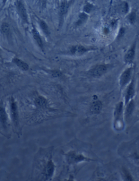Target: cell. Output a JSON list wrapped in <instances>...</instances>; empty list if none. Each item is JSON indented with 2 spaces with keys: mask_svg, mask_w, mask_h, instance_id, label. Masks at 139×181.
<instances>
[{
  "mask_svg": "<svg viewBox=\"0 0 139 181\" xmlns=\"http://www.w3.org/2000/svg\"><path fill=\"white\" fill-rule=\"evenodd\" d=\"M87 18H88V15L86 14V13H80L79 15V20L77 21V25L80 26V25H82L83 23H84L86 20Z\"/></svg>",
  "mask_w": 139,
  "mask_h": 181,
  "instance_id": "ac0fdd59",
  "label": "cell"
},
{
  "mask_svg": "<svg viewBox=\"0 0 139 181\" xmlns=\"http://www.w3.org/2000/svg\"><path fill=\"white\" fill-rule=\"evenodd\" d=\"M0 121L3 126H6L7 121V115L5 109L0 106Z\"/></svg>",
  "mask_w": 139,
  "mask_h": 181,
  "instance_id": "9a60e30c",
  "label": "cell"
},
{
  "mask_svg": "<svg viewBox=\"0 0 139 181\" xmlns=\"http://www.w3.org/2000/svg\"><path fill=\"white\" fill-rule=\"evenodd\" d=\"M40 2L43 3V5H45L46 2V1H47V0H40Z\"/></svg>",
  "mask_w": 139,
  "mask_h": 181,
  "instance_id": "cb8c5ba5",
  "label": "cell"
},
{
  "mask_svg": "<svg viewBox=\"0 0 139 181\" xmlns=\"http://www.w3.org/2000/svg\"><path fill=\"white\" fill-rule=\"evenodd\" d=\"M40 25L41 28L43 29V32L48 35L49 34V30L48 26L46 24V23L44 21H40Z\"/></svg>",
  "mask_w": 139,
  "mask_h": 181,
  "instance_id": "ffe728a7",
  "label": "cell"
},
{
  "mask_svg": "<svg viewBox=\"0 0 139 181\" xmlns=\"http://www.w3.org/2000/svg\"><path fill=\"white\" fill-rule=\"evenodd\" d=\"M123 102H119L116 105L113 112V127L116 130H121L124 127Z\"/></svg>",
  "mask_w": 139,
  "mask_h": 181,
  "instance_id": "6da1fadb",
  "label": "cell"
},
{
  "mask_svg": "<svg viewBox=\"0 0 139 181\" xmlns=\"http://www.w3.org/2000/svg\"><path fill=\"white\" fill-rule=\"evenodd\" d=\"M55 167L53 162L52 160H50L47 163L46 168V175L47 178H51L54 173Z\"/></svg>",
  "mask_w": 139,
  "mask_h": 181,
  "instance_id": "8fae6325",
  "label": "cell"
},
{
  "mask_svg": "<svg viewBox=\"0 0 139 181\" xmlns=\"http://www.w3.org/2000/svg\"><path fill=\"white\" fill-rule=\"evenodd\" d=\"M35 103L38 107H44L47 105V101L43 96H39L35 100Z\"/></svg>",
  "mask_w": 139,
  "mask_h": 181,
  "instance_id": "e0dca14e",
  "label": "cell"
},
{
  "mask_svg": "<svg viewBox=\"0 0 139 181\" xmlns=\"http://www.w3.org/2000/svg\"></svg>",
  "mask_w": 139,
  "mask_h": 181,
  "instance_id": "4316f807",
  "label": "cell"
},
{
  "mask_svg": "<svg viewBox=\"0 0 139 181\" xmlns=\"http://www.w3.org/2000/svg\"><path fill=\"white\" fill-rule=\"evenodd\" d=\"M11 114L12 118H13V120L15 123V124H17V119H18L17 107V103H15L13 100L11 101Z\"/></svg>",
  "mask_w": 139,
  "mask_h": 181,
  "instance_id": "7c38bea8",
  "label": "cell"
},
{
  "mask_svg": "<svg viewBox=\"0 0 139 181\" xmlns=\"http://www.w3.org/2000/svg\"><path fill=\"white\" fill-rule=\"evenodd\" d=\"M67 158L68 163L70 164L77 163L80 161L88 160V158H86L82 155L77 154L74 152L68 153L67 154Z\"/></svg>",
  "mask_w": 139,
  "mask_h": 181,
  "instance_id": "5b68a950",
  "label": "cell"
},
{
  "mask_svg": "<svg viewBox=\"0 0 139 181\" xmlns=\"http://www.w3.org/2000/svg\"><path fill=\"white\" fill-rule=\"evenodd\" d=\"M135 84L134 80L131 79L125 89V105H127L128 102L133 99L135 95Z\"/></svg>",
  "mask_w": 139,
  "mask_h": 181,
  "instance_id": "277c9868",
  "label": "cell"
},
{
  "mask_svg": "<svg viewBox=\"0 0 139 181\" xmlns=\"http://www.w3.org/2000/svg\"><path fill=\"white\" fill-rule=\"evenodd\" d=\"M128 19H129V22L131 23H134L135 21L136 20V14H135V13L134 12L131 13V14L129 15V17H128Z\"/></svg>",
  "mask_w": 139,
  "mask_h": 181,
  "instance_id": "7402d4cb",
  "label": "cell"
},
{
  "mask_svg": "<svg viewBox=\"0 0 139 181\" xmlns=\"http://www.w3.org/2000/svg\"><path fill=\"white\" fill-rule=\"evenodd\" d=\"M135 157H136V158L139 159V152L138 153H137V154H136Z\"/></svg>",
  "mask_w": 139,
  "mask_h": 181,
  "instance_id": "d4e9b609",
  "label": "cell"
},
{
  "mask_svg": "<svg viewBox=\"0 0 139 181\" xmlns=\"http://www.w3.org/2000/svg\"><path fill=\"white\" fill-rule=\"evenodd\" d=\"M1 31L2 33L4 34H8L10 31V27L9 26L7 23H3L1 25Z\"/></svg>",
  "mask_w": 139,
  "mask_h": 181,
  "instance_id": "d6986e66",
  "label": "cell"
},
{
  "mask_svg": "<svg viewBox=\"0 0 139 181\" xmlns=\"http://www.w3.org/2000/svg\"><path fill=\"white\" fill-rule=\"evenodd\" d=\"M69 8V4L67 2H62L60 6V16L62 18L67 13Z\"/></svg>",
  "mask_w": 139,
  "mask_h": 181,
  "instance_id": "5bb4252c",
  "label": "cell"
},
{
  "mask_svg": "<svg viewBox=\"0 0 139 181\" xmlns=\"http://www.w3.org/2000/svg\"><path fill=\"white\" fill-rule=\"evenodd\" d=\"M52 75L54 77H59L62 75V73L59 71H54L52 72Z\"/></svg>",
  "mask_w": 139,
  "mask_h": 181,
  "instance_id": "603a6c76",
  "label": "cell"
},
{
  "mask_svg": "<svg viewBox=\"0 0 139 181\" xmlns=\"http://www.w3.org/2000/svg\"><path fill=\"white\" fill-rule=\"evenodd\" d=\"M135 49H136V43H134L131 48L126 52L125 56V62L127 64H131L133 62L135 56Z\"/></svg>",
  "mask_w": 139,
  "mask_h": 181,
  "instance_id": "8992f818",
  "label": "cell"
},
{
  "mask_svg": "<svg viewBox=\"0 0 139 181\" xmlns=\"http://www.w3.org/2000/svg\"><path fill=\"white\" fill-rule=\"evenodd\" d=\"M102 103L97 99H94V101L91 103L90 110L91 113L94 114H99L102 109Z\"/></svg>",
  "mask_w": 139,
  "mask_h": 181,
  "instance_id": "ba28073f",
  "label": "cell"
},
{
  "mask_svg": "<svg viewBox=\"0 0 139 181\" xmlns=\"http://www.w3.org/2000/svg\"><path fill=\"white\" fill-rule=\"evenodd\" d=\"M13 62L23 71H27L29 70V65L23 60H19L18 58H14L13 60Z\"/></svg>",
  "mask_w": 139,
  "mask_h": 181,
  "instance_id": "4fadbf2b",
  "label": "cell"
},
{
  "mask_svg": "<svg viewBox=\"0 0 139 181\" xmlns=\"http://www.w3.org/2000/svg\"><path fill=\"white\" fill-rule=\"evenodd\" d=\"M16 6L17 8V11L19 12V14L20 15L21 17L23 19V20L27 22L28 21H27V12H26V9L25 8L23 3L20 1H17Z\"/></svg>",
  "mask_w": 139,
  "mask_h": 181,
  "instance_id": "30bf717a",
  "label": "cell"
},
{
  "mask_svg": "<svg viewBox=\"0 0 139 181\" xmlns=\"http://www.w3.org/2000/svg\"><path fill=\"white\" fill-rule=\"evenodd\" d=\"M93 8H94V6H92L91 4L88 3L84 6V11L85 13H89L92 10Z\"/></svg>",
  "mask_w": 139,
  "mask_h": 181,
  "instance_id": "44dd1931",
  "label": "cell"
},
{
  "mask_svg": "<svg viewBox=\"0 0 139 181\" xmlns=\"http://www.w3.org/2000/svg\"><path fill=\"white\" fill-rule=\"evenodd\" d=\"M108 71V67L104 64L96 65L89 71V75L95 78H99L105 75Z\"/></svg>",
  "mask_w": 139,
  "mask_h": 181,
  "instance_id": "3957f363",
  "label": "cell"
},
{
  "mask_svg": "<svg viewBox=\"0 0 139 181\" xmlns=\"http://www.w3.org/2000/svg\"><path fill=\"white\" fill-rule=\"evenodd\" d=\"M90 50V48H85L83 45H75L72 46L70 49V52L72 54L81 56Z\"/></svg>",
  "mask_w": 139,
  "mask_h": 181,
  "instance_id": "52a82bcc",
  "label": "cell"
},
{
  "mask_svg": "<svg viewBox=\"0 0 139 181\" xmlns=\"http://www.w3.org/2000/svg\"><path fill=\"white\" fill-rule=\"evenodd\" d=\"M32 33H33V35L34 37V39L35 40L38 45H39L40 48L43 49V41H42V39L40 37V34L39 33V32L37 31L35 29H34L32 31Z\"/></svg>",
  "mask_w": 139,
  "mask_h": 181,
  "instance_id": "2e32d148",
  "label": "cell"
},
{
  "mask_svg": "<svg viewBox=\"0 0 139 181\" xmlns=\"http://www.w3.org/2000/svg\"><path fill=\"white\" fill-rule=\"evenodd\" d=\"M135 108V103L133 100H131L127 105H125V109L124 110V116L126 119L129 118L132 115Z\"/></svg>",
  "mask_w": 139,
  "mask_h": 181,
  "instance_id": "9c48e42d",
  "label": "cell"
},
{
  "mask_svg": "<svg viewBox=\"0 0 139 181\" xmlns=\"http://www.w3.org/2000/svg\"><path fill=\"white\" fill-rule=\"evenodd\" d=\"M6 0H3V1H4V2H6Z\"/></svg>",
  "mask_w": 139,
  "mask_h": 181,
  "instance_id": "484cf974",
  "label": "cell"
},
{
  "mask_svg": "<svg viewBox=\"0 0 139 181\" xmlns=\"http://www.w3.org/2000/svg\"><path fill=\"white\" fill-rule=\"evenodd\" d=\"M133 69L132 67L127 68L122 72L121 76H119V84L121 90L125 88L131 82L132 79L131 77L133 74Z\"/></svg>",
  "mask_w": 139,
  "mask_h": 181,
  "instance_id": "7a4b0ae2",
  "label": "cell"
}]
</instances>
